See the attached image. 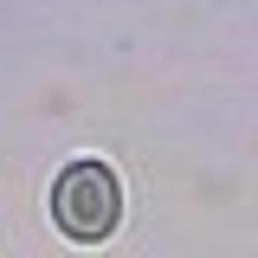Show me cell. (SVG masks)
Masks as SVG:
<instances>
[{"label":"cell","instance_id":"1","mask_svg":"<svg viewBox=\"0 0 258 258\" xmlns=\"http://www.w3.org/2000/svg\"><path fill=\"white\" fill-rule=\"evenodd\" d=\"M52 220H58V232L84 239V245L110 239L116 220H123V187H116V174H110L103 161H71L58 181H52Z\"/></svg>","mask_w":258,"mask_h":258}]
</instances>
